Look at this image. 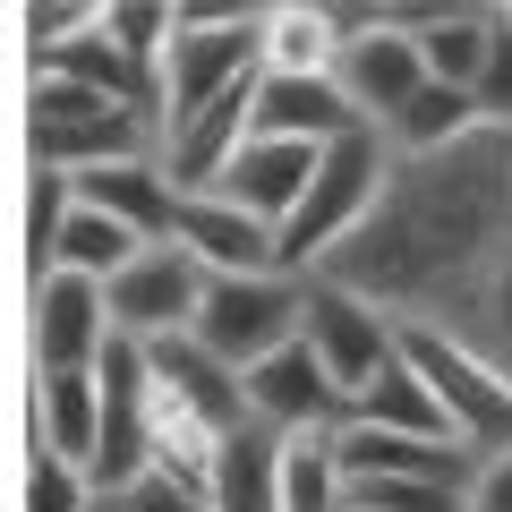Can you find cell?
<instances>
[{"label": "cell", "instance_id": "1", "mask_svg": "<svg viewBox=\"0 0 512 512\" xmlns=\"http://www.w3.org/2000/svg\"><path fill=\"white\" fill-rule=\"evenodd\" d=\"M512 256V137L470 128L461 146L393 163L376 214L316 265L308 282L376 299L402 333H453Z\"/></svg>", "mask_w": 512, "mask_h": 512}, {"label": "cell", "instance_id": "2", "mask_svg": "<svg viewBox=\"0 0 512 512\" xmlns=\"http://www.w3.org/2000/svg\"><path fill=\"white\" fill-rule=\"evenodd\" d=\"M137 154H163V128H154V120H137V111L86 94L77 77H60V69L26 77V163H35V171H69V180H86V171L137 163Z\"/></svg>", "mask_w": 512, "mask_h": 512}, {"label": "cell", "instance_id": "3", "mask_svg": "<svg viewBox=\"0 0 512 512\" xmlns=\"http://www.w3.org/2000/svg\"><path fill=\"white\" fill-rule=\"evenodd\" d=\"M308 291L316 282L291 274V265H282V274H214L188 342H197L205 359H222L231 376H256L274 350H291L299 333H308Z\"/></svg>", "mask_w": 512, "mask_h": 512}, {"label": "cell", "instance_id": "4", "mask_svg": "<svg viewBox=\"0 0 512 512\" xmlns=\"http://www.w3.org/2000/svg\"><path fill=\"white\" fill-rule=\"evenodd\" d=\"M256 77H265V9H180L163 60V128L248 94Z\"/></svg>", "mask_w": 512, "mask_h": 512}, {"label": "cell", "instance_id": "5", "mask_svg": "<svg viewBox=\"0 0 512 512\" xmlns=\"http://www.w3.org/2000/svg\"><path fill=\"white\" fill-rule=\"evenodd\" d=\"M384 180H393L384 128H350V137H333L325 163H316V180H308V197H299V214L282 222V265H291V274H316V265L376 214Z\"/></svg>", "mask_w": 512, "mask_h": 512}, {"label": "cell", "instance_id": "6", "mask_svg": "<svg viewBox=\"0 0 512 512\" xmlns=\"http://www.w3.org/2000/svg\"><path fill=\"white\" fill-rule=\"evenodd\" d=\"M410 367L427 376V393L444 402V427H453V444H470L478 461L512 453V376L495 359H478L470 342H453V333H402Z\"/></svg>", "mask_w": 512, "mask_h": 512}, {"label": "cell", "instance_id": "7", "mask_svg": "<svg viewBox=\"0 0 512 512\" xmlns=\"http://www.w3.org/2000/svg\"><path fill=\"white\" fill-rule=\"evenodd\" d=\"M333 86L350 94L367 128H384L410 94L427 86V52H419V9H342V60Z\"/></svg>", "mask_w": 512, "mask_h": 512}, {"label": "cell", "instance_id": "8", "mask_svg": "<svg viewBox=\"0 0 512 512\" xmlns=\"http://www.w3.org/2000/svg\"><path fill=\"white\" fill-rule=\"evenodd\" d=\"M299 342L325 359V376L342 384V402H350V393H367L384 367L402 359V325H393L376 299L342 291V282H316V291H308V333H299Z\"/></svg>", "mask_w": 512, "mask_h": 512}, {"label": "cell", "instance_id": "9", "mask_svg": "<svg viewBox=\"0 0 512 512\" xmlns=\"http://www.w3.org/2000/svg\"><path fill=\"white\" fill-rule=\"evenodd\" d=\"M350 402L342 384L325 376V359H316L308 342L274 350V359L248 376V427H265L274 444H299V436H342Z\"/></svg>", "mask_w": 512, "mask_h": 512}, {"label": "cell", "instance_id": "10", "mask_svg": "<svg viewBox=\"0 0 512 512\" xmlns=\"http://www.w3.org/2000/svg\"><path fill=\"white\" fill-rule=\"evenodd\" d=\"M205 282L214 274H205L188 248H146L120 282H111V325H120L128 342H180V333H197Z\"/></svg>", "mask_w": 512, "mask_h": 512}, {"label": "cell", "instance_id": "11", "mask_svg": "<svg viewBox=\"0 0 512 512\" xmlns=\"http://www.w3.org/2000/svg\"><path fill=\"white\" fill-rule=\"evenodd\" d=\"M111 342H120V325H111L103 282H86V274L35 282V376H94Z\"/></svg>", "mask_w": 512, "mask_h": 512}, {"label": "cell", "instance_id": "12", "mask_svg": "<svg viewBox=\"0 0 512 512\" xmlns=\"http://www.w3.org/2000/svg\"><path fill=\"white\" fill-rule=\"evenodd\" d=\"M171 248H188L205 274H282V231L256 222V214H239L231 197H188Z\"/></svg>", "mask_w": 512, "mask_h": 512}, {"label": "cell", "instance_id": "13", "mask_svg": "<svg viewBox=\"0 0 512 512\" xmlns=\"http://www.w3.org/2000/svg\"><path fill=\"white\" fill-rule=\"evenodd\" d=\"M316 163H325V146H291V137H248L239 146V163L222 171V188L214 197H231L239 214H256V222H291L299 214V197H308V180H316Z\"/></svg>", "mask_w": 512, "mask_h": 512}, {"label": "cell", "instance_id": "14", "mask_svg": "<svg viewBox=\"0 0 512 512\" xmlns=\"http://www.w3.org/2000/svg\"><path fill=\"white\" fill-rule=\"evenodd\" d=\"M367 128L333 77H256V137H291V146H333Z\"/></svg>", "mask_w": 512, "mask_h": 512}, {"label": "cell", "instance_id": "15", "mask_svg": "<svg viewBox=\"0 0 512 512\" xmlns=\"http://www.w3.org/2000/svg\"><path fill=\"white\" fill-rule=\"evenodd\" d=\"M342 60V9L274 0L265 9V77H333Z\"/></svg>", "mask_w": 512, "mask_h": 512}, {"label": "cell", "instance_id": "16", "mask_svg": "<svg viewBox=\"0 0 512 512\" xmlns=\"http://www.w3.org/2000/svg\"><path fill=\"white\" fill-rule=\"evenodd\" d=\"M35 444L77 470H94V444H103V384L94 376H35Z\"/></svg>", "mask_w": 512, "mask_h": 512}, {"label": "cell", "instance_id": "17", "mask_svg": "<svg viewBox=\"0 0 512 512\" xmlns=\"http://www.w3.org/2000/svg\"><path fill=\"white\" fill-rule=\"evenodd\" d=\"M419 52H427V77L436 86L478 94L487 52H495V9H419Z\"/></svg>", "mask_w": 512, "mask_h": 512}, {"label": "cell", "instance_id": "18", "mask_svg": "<svg viewBox=\"0 0 512 512\" xmlns=\"http://www.w3.org/2000/svg\"><path fill=\"white\" fill-rule=\"evenodd\" d=\"M350 419H359V427H393V436H444V444H453V427H444V402L427 393V376L410 367V350L384 367L367 393H350ZM350 419H342V427H350Z\"/></svg>", "mask_w": 512, "mask_h": 512}, {"label": "cell", "instance_id": "19", "mask_svg": "<svg viewBox=\"0 0 512 512\" xmlns=\"http://www.w3.org/2000/svg\"><path fill=\"white\" fill-rule=\"evenodd\" d=\"M470 128H478V103H470L461 86H436V77H427V86L410 94L393 120H384V146H393V163H419V154L461 146Z\"/></svg>", "mask_w": 512, "mask_h": 512}, {"label": "cell", "instance_id": "20", "mask_svg": "<svg viewBox=\"0 0 512 512\" xmlns=\"http://www.w3.org/2000/svg\"><path fill=\"white\" fill-rule=\"evenodd\" d=\"M137 256H146V239L128 231V222H111V214H94V205H77L69 231H60V248H52V274H86V282H103V291H111Z\"/></svg>", "mask_w": 512, "mask_h": 512}, {"label": "cell", "instance_id": "21", "mask_svg": "<svg viewBox=\"0 0 512 512\" xmlns=\"http://www.w3.org/2000/svg\"><path fill=\"white\" fill-rule=\"evenodd\" d=\"M214 512H282V444L265 436V427L231 436V461H222Z\"/></svg>", "mask_w": 512, "mask_h": 512}, {"label": "cell", "instance_id": "22", "mask_svg": "<svg viewBox=\"0 0 512 512\" xmlns=\"http://www.w3.org/2000/svg\"><path fill=\"white\" fill-rule=\"evenodd\" d=\"M282 512H350V478L333 461V436L282 444Z\"/></svg>", "mask_w": 512, "mask_h": 512}, {"label": "cell", "instance_id": "23", "mask_svg": "<svg viewBox=\"0 0 512 512\" xmlns=\"http://www.w3.org/2000/svg\"><path fill=\"white\" fill-rule=\"evenodd\" d=\"M77 214V180L69 171H26V274H52V248Z\"/></svg>", "mask_w": 512, "mask_h": 512}, {"label": "cell", "instance_id": "24", "mask_svg": "<svg viewBox=\"0 0 512 512\" xmlns=\"http://www.w3.org/2000/svg\"><path fill=\"white\" fill-rule=\"evenodd\" d=\"M453 342H470L478 359H495V367L512 376V256L495 265V282L478 291V308H470V316L453 325Z\"/></svg>", "mask_w": 512, "mask_h": 512}, {"label": "cell", "instance_id": "25", "mask_svg": "<svg viewBox=\"0 0 512 512\" xmlns=\"http://www.w3.org/2000/svg\"><path fill=\"white\" fill-rule=\"evenodd\" d=\"M103 35L120 43V52L137 60V69H154V77H163L171 35H180V9H120V0H111V9H103Z\"/></svg>", "mask_w": 512, "mask_h": 512}, {"label": "cell", "instance_id": "26", "mask_svg": "<svg viewBox=\"0 0 512 512\" xmlns=\"http://www.w3.org/2000/svg\"><path fill=\"white\" fill-rule=\"evenodd\" d=\"M350 512H470V487H436V478H367V487H350Z\"/></svg>", "mask_w": 512, "mask_h": 512}, {"label": "cell", "instance_id": "27", "mask_svg": "<svg viewBox=\"0 0 512 512\" xmlns=\"http://www.w3.org/2000/svg\"><path fill=\"white\" fill-rule=\"evenodd\" d=\"M94 504H103L94 478L77 470V461H60V453L35 444V461H26V512H94Z\"/></svg>", "mask_w": 512, "mask_h": 512}, {"label": "cell", "instance_id": "28", "mask_svg": "<svg viewBox=\"0 0 512 512\" xmlns=\"http://www.w3.org/2000/svg\"><path fill=\"white\" fill-rule=\"evenodd\" d=\"M478 128H504L512 137V0L495 9V52H487V77H478Z\"/></svg>", "mask_w": 512, "mask_h": 512}, {"label": "cell", "instance_id": "29", "mask_svg": "<svg viewBox=\"0 0 512 512\" xmlns=\"http://www.w3.org/2000/svg\"><path fill=\"white\" fill-rule=\"evenodd\" d=\"M120 512H214V495L188 487V478H163V470H154V478H137V487L120 495Z\"/></svg>", "mask_w": 512, "mask_h": 512}, {"label": "cell", "instance_id": "30", "mask_svg": "<svg viewBox=\"0 0 512 512\" xmlns=\"http://www.w3.org/2000/svg\"><path fill=\"white\" fill-rule=\"evenodd\" d=\"M470 512H512V453H495L487 470H478V495H470Z\"/></svg>", "mask_w": 512, "mask_h": 512}, {"label": "cell", "instance_id": "31", "mask_svg": "<svg viewBox=\"0 0 512 512\" xmlns=\"http://www.w3.org/2000/svg\"><path fill=\"white\" fill-rule=\"evenodd\" d=\"M94 512H120V495H103V504H94Z\"/></svg>", "mask_w": 512, "mask_h": 512}]
</instances>
